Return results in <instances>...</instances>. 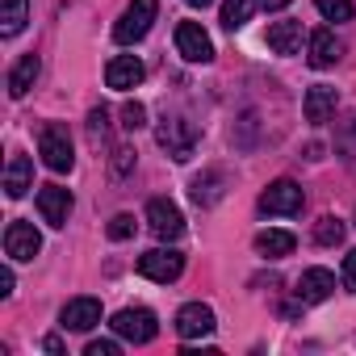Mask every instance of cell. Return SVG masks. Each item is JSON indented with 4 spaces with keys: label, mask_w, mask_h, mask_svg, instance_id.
Returning <instances> with one entry per match:
<instances>
[{
    "label": "cell",
    "mask_w": 356,
    "mask_h": 356,
    "mask_svg": "<svg viewBox=\"0 0 356 356\" xmlns=\"http://www.w3.org/2000/svg\"><path fill=\"white\" fill-rule=\"evenodd\" d=\"M159 17V0H130V9L118 17V26H113V38L122 42V47H130V42H138V38H147V30H151V22Z\"/></svg>",
    "instance_id": "6da1fadb"
},
{
    "label": "cell",
    "mask_w": 356,
    "mask_h": 356,
    "mask_svg": "<svg viewBox=\"0 0 356 356\" xmlns=\"http://www.w3.org/2000/svg\"><path fill=\"white\" fill-rule=\"evenodd\" d=\"M109 327H113L122 339H130V343H151L155 331H159V323H155V314H151L147 306H126V310H118Z\"/></svg>",
    "instance_id": "7a4b0ae2"
},
{
    "label": "cell",
    "mask_w": 356,
    "mask_h": 356,
    "mask_svg": "<svg viewBox=\"0 0 356 356\" xmlns=\"http://www.w3.org/2000/svg\"><path fill=\"white\" fill-rule=\"evenodd\" d=\"M155 138H159V147L172 155V159H189L193 155V147H197V130L185 122V118H163L159 122V130H155Z\"/></svg>",
    "instance_id": "3957f363"
},
{
    "label": "cell",
    "mask_w": 356,
    "mask_h": 356,
    "mask_svg": "<svg viewBox=\"0 0 356 356\" xmlns=\"http://www.w3.org/2000/svg\"><path fill=\"white\" fill-rule=\"evenodd\" d=\"M147 227H151L155 239L172 243V239H181V235H185V214L176 210L168 197H151V202H147Z\"/></svg>",
    "instance_id": "277c9868"
},
{
    "label": "cell",
    "mask_w": 356,
    "mask_h": 356,
    "mask_svg": "<svg viewBox=\"0 0 356 356\" xmlns=\"http://www.w3.org/2000/svg\"><path fill=\"white\" fill-rule=\"evenodd\" d=\"M138 273H143L147 281H159V285H168V281H176V277L185 273V256H181V252H172V248L143 252V256H138Z\"/></svg>",
    "instance_id": "5b68a950"
},
{
    "label": "cell",
    "mask_w": 356,
    "mask_h": 356,
    "mask_svg": "<svg viewBox=\"0 0 356 356\" xmlns=\"http://www.w3.org/2000/svg\"><path fill=\"white\" fill-rule=\"evenodd\" d=\"M38 155H42V163H47L51 172H72V163H76V151H72V138H67L63 126H47V130H42Z\"/></svg>",
    "instance_id": "8992f818"
},
{
    "label": "cell",
    "mask_w": 356,
    "mask_h": 356,
    "mask_svg": "<svg viewBox=\"0 0 356 356\" xmlns=\"http://www.w3.org/2000/svg\"><path fill=\"white\" fill-rule=\"evenodd\" d=\"M302 206H306V197H302V189H298L293 181H273V185L260 193V210H264V214L293 218V214H302Z\"/></svg>",
    "instance_id": "52a82bcc"
},
{
    "label": "cell",
    "mask_w": 356,
    "mask_h": 356,
    "mask_svg": "<svg viewBox=\"0 0 356 356\" xmlns=\"http://www.w3.org/2000/svg\"><path fill=\"white\" fill-rule=\"evenodd\" d=\"M176 51H181L189 63H210L214 59V42L197 22H181L176 26Z\"/></svg>",
    "instance_id": "ba28073f"
},
{
    "label": "cell",
    "mask_w": 356,
    "mask_h": 356,
    "mask_svg": "<svg viewBox=\"0 0 356 356\" xmlns=\"http://www.w3.org/2000/svg\"><path fill=\"white\" fill-rule=\"evenodd\" d=\"M210 331H214V310L206 302H189V306L176 310V335L181 339H202Z\"/></svg>",
    "instance_id": "9c48e42d"
},
{
    "label": "cell",
    "mask_w": 356,
    "mask_h": 356,
    "mask_svg": "<svg viewBox=\"0 0 356 356\" xmlns=\"http://www.w3.org/2000/svg\"><path fill=\"white\" fill-rule=\"evenodd\" d=\"M42 252V235L34 231V222H9L5 231V256L9 260H34Z\"/></svg>",
    "instance_id": "30bf717a"
},
{
    "label": "cell",
    "mask_w": 356,
    "mask_h": 356,
    "mask_svg": "<svg viewBox=\"0 0 356 356\" xmlns=\"http://www.w3.org/2000/svg\"><path fill=\"white\" fill-rule=\"evenodd\" d=\"M38 214H42L47 227H67V218H72V193L63 185L38 189Z\"/></svg>",
    "instance_id": "8fae6325"
},
{
    "label": "cell",
    "mask_w": 356,
    "mask_h": 356,
    "mask_svg": "<svg viewBox=\"0 0 356 356\" xmlns=\"http://www.w3.org/2000/svg\"><path fill=\"white\" fill-rule=\"evenodd\" d=\"M59 323H63V331H92L101 323V302L97 298H72L59 310Z\"/></svg>",
    "instance_id": "7c38bea8"
},
{
    "label": "cell",
    "mask_w": 356,
    "mask_h": 356,
    "mask_svg": "<svg viewBox=\"0 0 356 356\" xmlns=\"http://www.w3.org/2000/svg\"><path fill=\"white\" fill-rule=\"evenodd\" d=\"M143 76H147V67H143L134 55H118V59H109V67H105V84H109V88H118V92L138 88V84H143Z\"/></svg>",
    "instance_id": "4fadbf2b"
},
{
    "label": "cell",
    "mask_w": 356,
    "mask_h": 356,
    "mask_svg": "<svg viewBox=\"0 0 356 356\" xmlns=\"http://www.w3.org/2000/svg\"><path fill=\"white\" fill-rule=\"evenodd\" d=\"M335 293V273H327V268H306L302 273V281H298V298L302 302H327Z\"/></svg>",
    "instance_id": "5bb4252c"
},
{
    "label": "cell",
    "mask_w": 356,
    "mask_h": 356,
    "mask_svg": "<svg viewBox=\"0 0 356 356\" xmlns=\"http://www.w3.org/2000/svg\"><path fill=\"white\" fill-rule=\"evenodd\" d=\"M339 55H343V47H339V38L331 34V30H318V34H310V67H331V63H339Z\"/></svg>",
    "instance_id": "9a60e30c"
},
{
    "label": "cell",
    "mask_w": 356,
    "mask_h": 356,
    "mask_svg": "<svg viewBox=\"0 0 356 356\" xmlns=\"http://www.w3.org/2000/svg\"><path fill=\"white\" fill-rule=\"evenodd\" d=\"M38 72H42L38 55H22V59H17V67L9 72V97H13V101H22V97H26V92L34 88Z\"/></svg>",
    "instance_id": "2e32d148"
},
{
    "label": "cell",
    "mask_w": 356,
    "mask_h": 356,
    "mask_svg": "<svg viewBox=\"0 0 356 356\" xmlns=\"http://www.w3.org/2000/svg\"><path fill=\"white\" fill-rule=\"evenodd\" d=\"M30 185H34V163H30V155H13L9 168H5V193L9 197H22Z\"/></svg>",
    "instance_id": "e0dca14e"
},
{
    "label": "cell",
    "mask_w": 356,
    "mask_h": 356,
    "mask_svg": "<svg viewBox=\"0 0 356 356\" xmlns=\"http://www.w3.org/2000/svg\"><path fill=\"white\" fill-rule=\"evenodd\" d=\"M268 47L277 55H298V47H302V22H273L268 26Z\"/></svg>",
    "instance_id": "ac0fdd59"
},
{
    "label": "cell",
    "mask_w": 356,
    "mask_h": 356,
    "mask_svg": "<svg viewBox=\"0 0 356 356\" xmlns=\"http://www.w3.org/2000/svg\"><path fill=\"white\" fill-rule=\"evenodd\" d=\"M306 122H314V126H323L331 113H335V88H327V84H314L310 92H306Z\"/></svg>",
    "instance_id": "d6986e66"
},
{
    "label": "cell",
    "mask_w": 356,
    "mask_h": 356,
    "mask_svg": "<svg viewBox=\"0 0 356 356\" xmlns=\"http://www.w3.org/2000/svg\"><path fill=\"white\" fill-rule=\"evenodd\" d=\"M293 243H298V239H293L289 231H260V235H256V252H260L264 260H281V256H289Z\"/></svg>",
    "instance_id": "ffe728a7"
},
{
    "label": "cell",
    "mask_w": 356,
    "mask_h": 356,
    "mask_svg": "<svg viewBox=\"0 0 356 356\" xmlns=\"http://www.w3.org/2000/svg\"><path fill=\"white\" fill-rule=\"evenodd\" d=\"M30 22V0H5V13H0V34L17 38Z\"/></svg>",
    "instance_id": "44dd1931"
},
{
    "label": "cell",
    "mask_w": 356,
    "mask_h": 356,
    "mask_svg": "<svg viewBox=\"0 0 356 356\" xmlns=\"http://www.w3.org/2000/svg\"><path fill=\"white\" fill-rule=\"evenodd\" d=\"M218 185H222V176H218V172L197 176V181H193V202H197V206H214V202L222 197V189H218Z\"/></svg>",
    "instance_id": "7402d4cb"
},
{
    "label": "cell",
    "mask_w": 356,
    "mask_h": 356,
    "mask_svg": "<svg viewBox=\"0 0 356 356\" xmlns=\"http://www.w3.org/2000/svg\"><path fill=\"white\" fill-rule=\"evenodd\" d=\"M256 9V0H222V26L227 30H239Z\"/></svg>",
    "instance_id": "603a6c76"
},
{
    "label": "cell",
    "mask_w": 356,
    "mask_h": 356,
    "mask_svg": "<svg viewBox=\"0 0 356 356\" xmlns=\"http://www.w3.org/2000/svg\"><path fill=\"white\" fill-rule=\"evenodd\" d=\"M318 13L327 22H352L356 17V5H352V0H318Z\"/></svg>",
    "instance_id": "cb8c5ba5"
},
{
    "label": "cell",
    "mask_w": 356,
    "mask_h": 356,
    "mask_svg": "<svg viewBox=\"0 0 356 356\" xmlns=\"http://www.w3.org/2000/svg\"><path fill=\"white\" fill-rule=\"evenodd\" d=\"M314 239H318L323 248L339 243V239H343V222H339V218H331V214H327V218H318V222H314Z\"/></svg>",
    "instance_id": "d4e9b609"
},
{
    "label": "cell",
    "mask_w": 356,
    "mask_h": 356,
    "mask_svg": "<svg viewBox=\"0 0 356 356\" xmlns=\"http://www.w3.org/2000/svg\"><path fill=\"white\" fill-rule=\"evenodd\" d=\"M134 231H138V222H134V214H113L109 218V239H134Z\"/></svg>",
    "instance_id": "484cf974"
},
{
    "label": "cell",
    "mask_w": 356,
    "mask_h": 356,
    "mask_svg": "<svg viewBox=\"0 0 356 356\" xmlns=\"http://www.w3.org/2000/svg\"><path fill=\"white\" fill-rule=\"evenodd\" d=\"M122 126H126V130H143V126H147V109H143L138 101H126V105H122Z\"/></svg>",
    "instance_id": "4316f807"
},
{
    "label": "cell",
    "mask_w": 356,
    "mask_h": 356,
    "mask_svg": "<svg viewBox=\"0 0 356 356\" xmlns=\"http://www.w3.org/2000/svg\"><path fill=\"white\" fill-rule=\"evenodd\" d=\"M118 352H122L118 339H92V343L84 348V356H118Z\"/></svg>",
    "instance_id": "83f0119b"
},
{
    "label": "cell",
    "mask_w": 356,
    "mask_h": 356,
    "mask_svg": "<svg viewBox=\"0 0 356 356\" xmlns=\"http://www.w3.org/2000/svg\"><path fill=\"white\" fill-rule=\"evenodd\" d=\"M339 277H343V289H352V293H356V252H348V256H343Z\"/></svg>",
    "instance_id": "f1b7e54d"
},
{
    "label": "cell",
    "mask_w": 356,
    "mask_h": 356,
    "mask_svg": "<svg viewBox=\"0 0 356 356\" xmlns=\"http://www.w3.org/2000/svg\"><path fill=\"white\" fill-rule=\"evenodd\" d=\"M105 122H109L105 109H92V113H88V130H92V134H105Z\"/></svg>",
    "instance_id": "f546056e"
},
{
    "label": "cell",
    "mask_w": 356,
    "mask_h": 356,
    "mask_svg": "<svg viewBox=\"0 0 356 356\" xmlns=\"http://www.w3.org/2000/svg\"><path fill=\"white\" fill-rule=\"evenodd\" d=\"M113 155H118V159H113V172H126V168L134 163V151H126V147H122V151H113Z\"/></svg>",
    "instance_id": "4dcf8cb0"
},
{
    "label": "cell",
    "mask_w": 356,
    "mask_h": 356,
    "mask_svg": "<svg viewBox=\"0 0 356 356\" xmlns=\"http://www.w3.org/2000/svg\"><path fill=\"white\" fill-rule=\"evenodd\" d=\"M13 293V268H0V298Z\"/></svg>",
    "instance_id": "1f68e13d"
},
{
    "label": "cell",
    "mask_w": 356,
    "mask_h": 356,
    "mask_svg": "<svg viewBox=\"0 0 356 356\" xmlns=\"http://www.w3.org/2000/svg\"><path fill=\"white\" fill-rule=\"evenodd\" d=\"M256 5H260V9H285L289 0H256Z\"/></svg>",
    "instance_id": "d6a6232c"
},
{
    "label": "cell",
    "mask_w": 356,
    "mask_h": 356,
    "mask_svg": "<svg viewBox=\"0 0 356 356\" xmlns=\"http://www.w3.org/2000/svg\"><path fill=\"white\" fill-rule=\"evenodd\" d=\"M47 352H63V339L59 335H47Z\"/></svg>",
    "instance_id": "836d02e7"
},
{
    "label": "cell",
    "mask_w": 356,
    "mask_h": 356,
    "mask_svg": "<svg viewBox=\"0 0 356 356\" xmlns=\"http://www.w3.org/2000/svg\"><path fill=\"white\" fill-rule=\"evenodd\" d=\"M185 5H193V9H206V5H214V0H185Z\"/></svg>",
    "instance_id": "e575fe53"
}]
</instances>
